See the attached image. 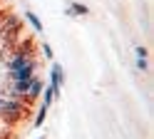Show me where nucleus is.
Returning a JSON list of instances; mask_svg holds the SVG:
<instances>
[{
	"mask_svg": "<svg viewBox=\"0 0 154 139\" xmlns=\"http://www.w3.org/2000/svg\"><path fill=\"white\" fill-rule=\"evenodd\" d=\"M47 109H50L47 104H42V107H40V112H37V117H35V127H42L45 117H47Z\"/></svg>",
	"mask_w": 154,
	"mask_h": 139,
	"instance_id": "8",
	"label": "nucleus"
},
{
	"mask_svg": "<svg viewBox=\"0 0 154 139\" xmlns=\"http://www.w3.org/2000/svg\"><path fill=\"white\" fill-rule=\"evenodd\" d=\"M149 65H147V60H142V57H137V70H142V72H144V70H147Z\"/></svg>",
	"mask_w": 154,
	"mask_h": 139,
	"instance_id": "11",
	"label": "nucleus"
},
{
	"mask_svg": "<svg viewBox=\"0 0 154 139\" xmlns=\"http://www.w3.org/2000/svg\"><path fill=\"white\" fill-rule=\"evenodd\" d=\"M25 17H27V23L32 25V30H35V32H42V23H40V17H37L35 13H30V10H27V13H25Z\"/></svg>",
	"mask_w": 154,
	"mask_h": 139,
	"instance_id": "7",
	"label": "nucleus"
},
{
	"mask_svg": "<svg viewBox=\"0 0 154 139\" xmlns=\"http://www.w3.org/2000/svg\"><path fill=\"white\" fill-rule=\"evenodd\" d=\"M27 112H30V104H23L17 99H10V102L0 104V117H3L5 124H17Z\"/></svg>",
	"mask_w": 154,
	"mask_h": 139,
	"instance_id": "1",
	"label": "nucleus"
},
{
	"mask_svg": "<svg viewBox=\"0 0 154 139\" xmlns=\"http://www.w3.org/2000/svg\"><path fill=\"white\" fill-rule=\"evenodd\" d=\"M30 60H35V55L13 52V55H10V60H8V72H10V70H15V67H20V65H25V62H30Z\"/></svg>",
	"mask_w": 154,
	"mask_h": 139,
	"instance_id": "3",
	"label": "nucleus"
},
{
	"mask_svg": "<svg viewBox=\"0 0 154 139\" xmlns=\"http://www.w3.org/2000/svg\"><path fill=\"white\" fill-rule=\"evenodd\" d=\"M37 139H42V137H37Z\"/></svg>",
	"mask_w": 154,
	"mask_h": 139,
	"instance_id": "14",
	"label": "nucleus"
},
{
	"mask_svg": "<svg viewBox=\"0 0 154 139\" xmlns=\"http://www.w3.org/2000/svg\"><path fill=\"white\" fill-rule=\"evenodd\" d=\"M42 89H45V87H42V82H40L37 77H32V79H30V92H27V97H30V102H32L35 97H40V94H42Z\"/></svg>",
	"mask_w": 154,
	"mask_h": 139,
	"instance_id": "5",
	"label": "nucleus"
},
{
	"mask_svg": "<svg viewBox=\"0 0 154 139\" xmlns=\"http://www.w3.org/2000/svg\"><path fill=\"white\" fill-rule=\"evenodd\" d=\"M3 102H5V99H0V104H3Z\"/></svg>",
	"mask_w": 154,
	"mask_h": 139,
	"instance_id": "12",
	"label": "nucleus"
},
{
	"mask_svg": "<svg viewBox=\"0 0 154 139\" xmlns=\"http://www.w3.org/2000/svg\"><path fill=\"white\" fill-rule=\"evenodd\" d=\"M40 50H42V55H45L47 60H52V47H50V45H47V42H45V45H42Z\"/></svg>",
	"mask_w": 154,
	"mask_h": 139,
	"instance_id": "9",
	"label": "nucleus"
},
{
	"mask_svg": "<svg viewBox=\"0 0 154 139\" xmlns=\"http://www.w3.org/2000/svg\"><path fill=\"white\" fill-rule=\"evenodd\" d=\"M35 70H37V62L30 60V62H25V65H20V67L10 70L8 75H10L13 82H17V79H32V77H35Z\"/></svg>",
	"mask_w": 154,
	"mask_h": 139,
	"instance_id": "2",
	"label": "nucleus"
},
{
	"mask_svg": "<svg viewBox=\"0 0 154 139\" xmlns=\"http://www.w3.org/2000/svg\"><path fill=\"white\" fill-rule=\"evenodd\" d=\"M62 79H65V77H62V67L55 62V65H52V72H50V85H55L57 89H60V87H62Z\"/></svg>",
	"mask_w": 154,
	"mask_h": 139,
	"instance_id": "4",
	"label": "nucleus"
},
{
	"mask_svg": "<svg viewBox=\"0 0 154 139\" xmlns=\"http://www.w3.org/2000/svg\"><path fill=\"white\" fill-rule=\"evenodd\" d=\"M0 25H3V17H0Z\"/></svg>",
	"mask_w": 154,
	"mask_h": 139,
	"instance_id": "13",
	"label": "nucleus"
},
{
	"mask_svg": "<svg viewBox=\"0 0 154 139\" xmlns=\"http://www.w3.org/2000/svg\"><path fill=\"white\" fill-rule=\"evenodd\" d=\"M67 15H90V8L82 5V3H70V10Z\"/></svg>",
	"mask_w": 154,
	"mask_h": 139,
	"instance_id": "6",
	"label": "nucleus"
},
{
	"mask_svg": "<svg viewBox=\"0 0 154 139\" xmlns=\"http://www.w3.org/2000/svg\"><path fill=\"white\" fill-rule=\"evenodd\" d=\"M134 52H137V57H142V60H147V55H149V50H147V47H137V50H134Z\"/></svg>",
	"mask_w": 154,
	"mask_h": 139,
	"instance_id": "10",
	"label": "nucleus"
}]
</instances>
